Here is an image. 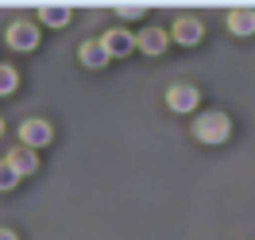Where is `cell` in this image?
Masks as SVG:
<instances>
[{"label": "cell", "mask_w": 255, "mask_h": 240, "mask_svg": "<svg viewBox=\"0 0 255 240\" xmlns=\"http://www.w3.org/2000/svg\"><path fill=\"white\" fill-rule=\"evenodd\" d=\"M228 31L232 35H255V8H236V12H228Z\"/></svg>", "instance_id": "cell-10"}, {"label": "cell", "mask_w": 255, "mask_h": 240, "mask_svg": "<svg viewBox=\"0 0 255 240\" xmlns=\"http://www.w3.org/2000/svg\"><path fill=\"white\" fill-rule=\"evenodd\" d=\"M19 85V78H16V70L12 66H0V97H8L12 89Z\"/></svg>", "instance_id": "cell-12"}, {"label": "cell", "mask_w": 255, "mask_h": 240, "mask_svg": "<svg viewBox=\"0 0 255 240\" xmlns=\"http://www.w3.org/2000/svg\"><path fill=\"white\" fill-rule=\"evenodd\" d=\"M101 47L109 50V58H120V54H128V50L135 47V39H131L124 27H112V31L101 35Z\"/></svg>", "instance_id": "cell-6"}, {"label": "cell", "mask_w": 255, "mask_h": 240, "mask_svg": "<svg viewBox=\"0 0 255 240\" xmlns=\"http://www.w3.org/2000/svg\"><path fill=\"white\" fill-rule=\"evenodd\" d=\"M197 101H201V93H197V85H186V81H174L170 89H166V105L174 112H193L197 109Z\"/></svg>", "instance_id": "cell-3"}, {"label": "cell", "mask_w": 255, "mask_h": 240, "mask_svg": "<svg viewBox=\"0 0 255 240\" xmlns=\"http://www.w3.org/2000/svg\"><path fill=\"white\" fill-rule=\"evenodd\" d=\"M228 132H232V120H228L224 112H201V116L193 120V140H201V144H209V147L224 144Z\"/></svg>", "instance_id": "cell-1"}, {"label": "cell", "mask_w": 255, "mask_h": 240, "mask_svg": "<svg viewBox=\"0 0 255 240\" xmlns=\"http://www.w3.org/2000/svg\"><path fill=\"white\" fill-rule=\"evenodd\" d=\"M54 140V128H50L47 120H23L19 124V147H47Z\"/></svg>", "instance_id": "cell-2"}, {"label": "cell", "mask_w": 255, "mask_h": 240, "mask_svg": "<svg viewBox=\"0 0 255 240\" xmlns=\"http://www.w3.org/2000/svg\"><path fill=\"white\" fill-rule=\"evenodd\" d=\"M116 16L135 19V16H143V4H120V8H116Z\"/></svg>", "instance_id": "cell-14"}, {"label": "cell", "mask_w": 255, "mask_h": 240, "mask_svg": "<svg viewBox=\"0 0 255 240\" xmlns=\"http://www.w3.org/2000/svg\"><path fill=\"white\" fill-rule=\"evenodd\" d=\"M201 31H205V27H201L197 16H178L170 35H174V43H182V47H193V43H201Z\"/></svg>", "instance_id": "cell-5"}, {"label": "cell", "mask_w": 255, "mask_h": 240, "mask_svg": "<svg viewBox=\"0 0 255 240\" xmlns=\"http://www.w3.org/2000/svg\"><path fill=\"white\" fill-rule=\"evenodd\" d=\"M0 132H4V120H0Z\"/></svg>", "instance_id": "cell-16"}, {"label": "cell", "mask_w": 255, "mask_h": 240, "mask_svg": "<svg viewBox=\"0 0 255 240\" xmlns=\"http://www.w3.org/2000/svg\"><path fill=\"white\" fill-rule=\"evenodd\" d=\"M8 167H12L19 178H27V175H35V171H39V159H35L31 147H12V155H8Z\"/></svg>", "instance_id": "cell-7"}, {"label": "cell", "mask_w": 255, "mask_h": 240, "mask_svg": "<svg viewBox=\"0 0 255 240\" xmlns=\"http://www.w3.org/2000/svg\"><path fill=\"white\" fill-rule=\"evenodd\" d=\"M0 240H19V237L12 233V229H0Z\"/></svg>", "instance_id": "cell-15"}, {"label": "cell", "mask_w": 255, "mask_h": 240, "mask_svg": "<svg viewBox=\"0 0 255 240\" xmlns=\"http://www.w3.org/2000/svg\"><path fill=\"white\" fill-rule=\"evenodd\" d=\"M135 47L143 50V54H162L166 50V31L162 27H143V31L135 35Z\"/></svg>", "instance_id": "cell-8"}, {"label": "cell", "mask_w": 255, "mask_h": 240, "mask_svg": "<svg viewBox=\"0 0 255 240\" xmlns=\"http://www.w3.org/2000/svg\"><path fill=\"white\" fill-rule=\"evenodd\" d=\"M39 19L50 23V27H66V23H70V8H66V4H43V8H39Z\"/></svg>", "instance_id": "cell-11"}, {"label": "cell", "mask_w": 255, "mask_h": 240, "mask_svg": "<svg viewBox=\"0 0 255 240\" xmlns=\"http://www.w3.org/2000/svg\"><path fill=\"white\" fill-rule=\"evenodd\" d=\"M16 182H19V175L8 167V159H0V190H16Z\"/></svg>", "instance_id": "cell-13"}, {"label": "cell", "mask_w": 255, "mask_h": 240, "mask_svg": "<svg viewBox=\"0 0 255 240\" xmlns=\"http://www.w3.org/2000/svg\"><path fill=\"white\" fill-rule=\"evenodd\" d=\"M8 47H12V50H35V47H39V27L27 23V19L12 23V27H8Z\"/></svg>", "instance_id": "cell-4"}, {"label": "cell", "mask_w": 255, "mask_h": 240, "mask_svg": "<svg viewBox=\"0 0 255 240\" xmlns=\"http://www.w3.org/2000/svg\"><path fill=\"white\" fill-rule=\"evenodd\" d=\"M78 58H81V66L101 70V66L109 62V50L101 47V39H89V43H81V47H78Z\"/></svg>", "instance_id": "cell-9"}]
</instances>
